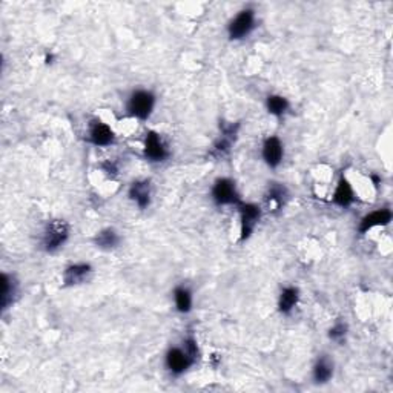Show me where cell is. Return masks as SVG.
I'll use <instances>...</instances> for the list:
<instances>
[{"label":"cell","mask_w":393,"mask_h":393,"mask_svg":"<svg viewBox=\"0 0 393 393\" xmlns=\"http://www.w3.org/2000/svg\"><path fill=\"white\" fill-rule=\"evenodd\" d=\"M349 335V324L344 321V319H338L334 323V326L329 329L328 337L330 341H334L337 344L346 343V338Z\"/></svg>","instance_id":"7402d4cb"},{"label":"cell","mask_w":393,"mask_h":393,"mask_svg":"<svg viewBox=\"0 0 393 393\" xmlns=\"http://www.w3.org/2000/svg\"><path fill=\"white\" fill-rule=\"evenodd\" d=\"M92 243H94L96 248L100 251L111 252L116 251L118 246L122 244V235H120V232L114 228H103L92 238Z\"/></svg>","instance_id":"ac0fdd59"},{"label":"cell","mask_w":393,"mask_h":393,"mask_svg":"<svg viewBox=\"0 0 393 393\" xmlns=\"http://www.w3.org/2000/svg\"><path fill=\"white\" fill-rule=\"evenodd\" d=\"M156 105L157 97L151 89H134L129 94L128 100H126V116L140 120V122H146V120L152 116V112H154Z\"/></svg>","instance_id":"3957f363"},{"label":"cell","mask_w":393,"mask_h":393,"mask_svg":"<svg viewBox=\"0 0 393 393\" xmlns=\"http://www.w3.org/2000/svg\"><path fill=\"white\" fill-rule=\"evenodd\" d=\"M128 197L138 209H148L152 202V184L148 178L136 180L128 188Z\"/></svg>","instance_id":"8fae6325"},{"label":"cell","mask_w":393,"mask_h":393,"mask_svg":"<svg viewBox=\"0 0 393 393\" xmlns=\"http://www.w3.org/2000/svg\"><path fill=\"white\" fill-rule=\"evenodd\" d=\"M200 358V348L197 339L189 335L180 346H172L164 355V368L172 376H182L186 374Z\"/></svg>","instance_id":"6da1fadb"},{"label":"cell","mask_w":393,"mask_h":393,"mask_svg":"<svg viewBox=\"0 0 393 393\" xmlns=\"http://www.w3.org/2000/svg\"><path fill=\"white\" fill-rule=\"evenodd\" d=\"M257 28V11L254 8H243L229 20L228 23V37L232 42L248 39Z\"/></svg>","instance_id":"277c9868"},{"label":"cell","mask_w":393,"mask_h":393,"mask_svg":"<svg viewBox=\"0 0 393 393\" xmlns=\"http://www.w3.org/2000/svg\"><path fill=\"white\" fill-rule=\"evenodd\" d=\"M355 200H357V195H355L354 186H352V183L348 178L341 176L337 182L334 195H332V203L338 206V208L348 209L355 203Z\"/></svg>","instance_id":"5bb4252c"},{"label":"cell","mask_w":393,"mask_h":393,"mask_svg":"<svg viewBox=\"0 0 393 393\" xmlns=\"http://www.w3.org/2000/svg\"><path fill=\"white\" fill-rule=\"evenodd\" d=\"M264 202L272 211H282L289 202V189L283 183H269L264 194Z\"/></svg>","instance_id":"9a60e30c"},{"label":"cell","mask_w":393,"mask_h":393,"mask_svg":"<svg viewBox=\"0 0 393 393\" xmlns=\"http://www.w3.org/2000/svg\"><path fill=\"white\" fill-rule=\"evenodd\" d=\"M392 218L393 214L389 208H379L372 211L361 218V222L358 224V232L364 235L375 228H384V226H389L392 223Z\"/></svg>","instance_id":"7c38bea8"},{"label":"cell","mask_w":393,"mask_h":393,"mask_svg":"<svg viewBox=\"0 0 393 393\" xmlns=\"http://www.w3.org/2000/svg\"><path fill=\"white\" fill-rule=\"evenodd\" d=\"M237 208L240 215V242H248L263 217V209L257 203L244 202L240 203Z\"/></svg>","instance_id":"8992f818"},{"label":"cell","mask_w":393,"mask_h":393,"mask_svg":"<svg viewBox=\"0 0 393 393\" xmlns=\"http://www.w3.org/2000/svg\"><path fill=\"white\" fill-rule=\"evenodd\" d=\"M266 109L275 118H283L290 109V102L282 94H270L266 97Z\"/></svg>","instance_id":"ffe728a7"},{"label":"cell","mask_w":393,"mask_h":393,"mask_svg":"<svg viewBox=\"0 0 393 393\" xmlns=\"http://www.w3.org/2000/svg\"><path fill=\"white\" fill-rule=\"evenodd\" d=\"M102 169L106 176H109V177H114L117 172H118V166L112 162V160H108V162H105L102 164Z\"/></svg>","instance_id":"603a6c76"},{"label":"cell","mask_w":393,"mask_h":393,"mask_svg":"<svg viewBox=\"0 0 393 393\" xmlns=\"http://www.w3.org/2000/svg\"><path fill=\"white\" fill-rule=\"evenodd\" d=\"M299 298H301V294H299V289L297 286H286V288H283L282 292H279L277 301V308L279 314L290 315L292 312L297 309Z\"/></svg>","instance_id":"e0dca14e"},{"label":"cell","mask_w":393,"mask_h":393,"mask_svg":"<svg viewBox=\"0 0 393 393\" xmlns=\"http://www.w3.org/2000/svg\"><path fill=\"white\" fill-rule=\"evenodd\" d=\"M238 134V125H228L222 128V134L215 140L214 146H212V156L215 157H224L228 156L232 145H234Z\"/></svg>","instance_id":"2e32d148"},{"label":"cell","mask_w":393,"mask_h":393,"mask_svg":"<svg viewBox=\"0 0 393 393\" xmlns=\"http://www.w3.org/2000/svg\"><path fill=\"white\" fill-rule=\"evenodd\" d=\"M92 266L86 262H77L66 266L62 272V283L65 288H76L89 282L92 277Z\"/></svg>","instance_id":"9c48e42d"},{"label":"cell","mask_w":393,"mask_h":393,"mask_svg":"<svg viewBox=\"0 0 393 393\" xmlns=\"http://www.w3.org/2000/svg\"><path fill=\"white\" fill-rule=\"evenodd\" d=\"M335 374V363L330 355L321 354L315 359L312 368V379L315 384H328Z\"/></svg>","instance_id":"4fadbf2b"},{"label":"cell","mask_w":393,"mask_h":393,"mask_svg":"<svg viewBox=\"0 0 393 393\" xmlns=\"http://www.w3.org/2000/svg\"><path fill=\"white\" fill-rule=\"evenodd\" d=\"M86 140L96 148H108L116 142V132L108 123L102 120H92L88 125V132H86Z\"/></svg>","instance_id":"ba28073f"},{"label":"cell","mask_w":393,"mask_h":393,"mask_svg":"<svg viewBox=\"0 0 393 393\" xmlns=\"http://www.w3.org/2000/svg\"><path fill=\"white\" fill-rule=\"evenodd\" d=\"M174 304L178 314H189L194 308V294L192 290L184 284H178L177 288L174 289Z\"/></svg>","instance_id":"d6986e66"},{"label":"cell","mask_w":393,"mask_h":393,"mask_svg":"<svg viewBox=\"0 0 393 393\" xmlns=\"http://www.w3.org/2000/svg\"><path fill=\"white\" fill-rule=\"evenodd\" d=\"M71 228L65 220H51L45 224L40 235V248L46 254H56L60 249L65 248V244L70 240Z\"/></svg>","instance_id":"7a4b0ae2"},{"label":"cell","mask_w":393,"mask_h":393,"mask_svg":"<svg viewBox=\"0 0 393 393\" xmlns=\"http://www.w3.org/2000/svg\"><path fill=\"white\" fill-rule=\"evenodd\" d=\"M143 156L149 163H164L171 157L169 145L157 131H148L143 140Z\"/></svg>","instance_id":"52a82bcc"},{"label":"cell","mask_w":393,"mask_h":393,"mask_svg":"<svg viewBox=\"0 0 393 393\" xmlns=\"http://www.w3.org/2000/svg\"><path fill=\"white\" fill-rule=\"evenodd\" d=\"M2 309L6 310L10 306L14 304L19 295V283L16 278L8 274L2 275Z\"/></svg>","instance_id":"44dd1931"},{"label":"cell","mask_w":393,"mask_h":393,"mask_svg":"<svg viewBox=\"0 0 393 393\" xmlns=\"http://www.w3.org/2000/svg\"><path fill=\"white\" fill-rule=\"evenodd\" d=\"M262 158L270 169H277L284 160V145L282 138L277 136H269L263 140Z\"/></svg>","instance_id":"30bf717a"},{"label":"cell","mask_w":393,"mask_h":393,"mask_svg":"<svg viewBox=\"0 0 393 393\" xmlns=\"http://www.w3.org/2000/svg\"><path fill=\"white\" fill-rule=\"evenodd\" d=\"M211 198L217 206H238L243 202L237 183L229 177L217 178L211 189Z\"/></svg>","instance_id":"5b68a950"}]
</instances>
